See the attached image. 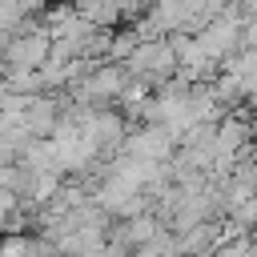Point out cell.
I'll use <instances>...</instances> for the list:
<instances>
[{
  "label": "cell",
  "instance_id": "6da1fadb",
  "mask_svg": "<svg viewBox=\"0 0 257 257\" xmlns=\"http://www.w3.org/2000/svg\"><path fill=\"white\" fill-rule=\"evenodd\" d=\"M44 56H48V40L44 36H16L4 48V60L12 68H36V64H44Z\"/></svg>",
  "mask_w": 257,
  "mask_h": 257
},
{
  "label": "cell",
  "instance_id": "7a4b0ae2",
  "mask_svg": "<svg viewBox=\"0 0 257 257\" xmlns=\"http://www.w3.org/2000/svg\"><path fill=\"white\" fill-rule=\"evenodd\" d=\"M4 124H8V120H4V112H0V133H4Z\"/></svg>",
  "mask_w": 257,
  "mask_h": 257
}]
</instances>
